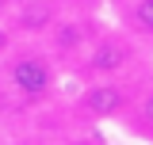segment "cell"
Segmentation results:
<instances>
[{
  "mask_svg": "<svg viewBox=\"0 0 153 145\" xmlns=\"http://www.w3.org/2000/svg\"><path fill=\"white\" fill-rule=\"evenodd\" d=\"M8 84L23 103H42L54 88V65L38 50H19L8 57Z\"/></svg>",
  "mask_w": 153,
  "mask_h": 145,
  "instance_id": "cell-1",
  "label": "cell"
},
{
  "mask_svg": "<svg viewBox=\"0 0 153 145\" xmlns=\"http://www.w3.org/2000/svg\"><path fill=\"white\" fill-rule=\"evenodd\" d=\"M134 50L123 38H100L92 50H88V72L92 76H115V72L130 69Z\"/></svg>",
  "mask_w": 153,
  "mask_h": 145,
  "instance_id": "cell-2",
  "label": "cell"
},
{
  "mask_svg": "<svg viewBox=\"0 0 153 145\" xmlns=\"http://www.w3.org/2000/svg\"><path fill=\"white\" fill-rule=\"evenodd\" d=\"M126 88L123 84H115V80H100L92 88L84 92V111L92 115V118H115L119 111L126 107Z\"/></svg>",
  "mask_w": 153,
  "mask_h": 145,
  "instance_id": "cell-3",
  "label": "cell"
},
{
  "mask_svg": "<svg viewBox=\"0 0 153 145\" xmlns=\"http://www.w3.org/2000/svg\"><path fill=\"white\" fill-rule=\"evenodd\" d=\"M16 27L27 31V35H38V31H50L54 27V0H19L16 4Z\"/></svg>",
  "mask_w": 153,
  "mask_h": 145,
  "instance_id": "cell-4",
  "label": "cell"
},
{
  "mask_svg": "<svg viewBox=\"0 0 153 145\" xmlns=\"http://www.w3.org/2000/svg\"><path fill=\"white\" fill-rule=\"evenodd\" d=\"M84 42H88L84 23H54V46L61 50V54H76Z\"/></svg>",
  "mask_w": 153,
  "mask_h": 145,
  "instance_id": "cell-5",
  "label": "cell"
},
{
  "mask_svg": "<svg viewBox=\"0 0 153 145\" xmlns=\"http://www.w3.org/2000/svg\"><path fill=\"white\" fill-rule=\"evenodd\" d=\"M130 23H134V31L153 38V0H134L130 4Z\"/></svg>",
  "mask_w": 153,
  "mask_h": 145,
  "instance_id": "cell-6",
  "label": "cell"
},
{
  "mask_svg": "<svg viewBox=\"0 0 153 145\" xmlns=\"http://www.w3.org/2000/svg\"><path fill=\"white\" fill-rule=\"evenodd\" d=\"M138 122H142V134L153 138V92L142 99V107H138Z\"/></svg>",
  "mask_w": 153,
  "mask_h": 145,
  "instance_id": "cell-7",
  "label": "cell"
},
{
  "mask_svg": "<svg viewBox=\"0 0 153 145\" xmlns=\"http://www.w3.org/2000/svg\"><path fill=\"white\" fill-rule=\"evenodd\" d=\"M16 4H19V0H0V23H4V19L16 12Z\"/></svg>",
  "mask_w": 153,
  "mask_h": 145,
  "instance_id": "cell-8",
  "label": "cell"
},
{
  "mask_svg": "<svg viewBox=\"0 0 153 145\" xmlns=\"http://www.w3.org/2000/svg\"><path fill=\"white\" fill-rule=\"evenodd\" d=\"M8 38H12V35H8V27H0V54L8 50Z\"/></svg>",
  "mask_w": 153,
  "mask_h": 145,
  "instance_id": "cell-9",
  "label": "cell"
},
{
  "mask_svg": "<svg viewBox=\"0 0 153 145\" xmlns=\"http://www.w3.org/2000/svg\"><path fill=\"white\" fill-rule=\"evenodd\" d=\"M69 145H96V141H88V138H73Z\"/></svg>",
  "mask_w": 153,
  "mask_h": 145,
  "instance_id": "cell-10",
  "label": "cell"
},
{
  "mask_svg": "<svg viewBox=\"0 0 153 145\" xmlns=\"http://www.w3.org/2000/svg\"><path fill=\"white\" fill-rule=\"evenodd\" d=\"M31 145H46V141H31Z\"/></svg>",
  "mask_w": 153,
  "mask_h": 145,
  "instance_id": "cell-11",
  "label": "cell"
}]
</instances>
